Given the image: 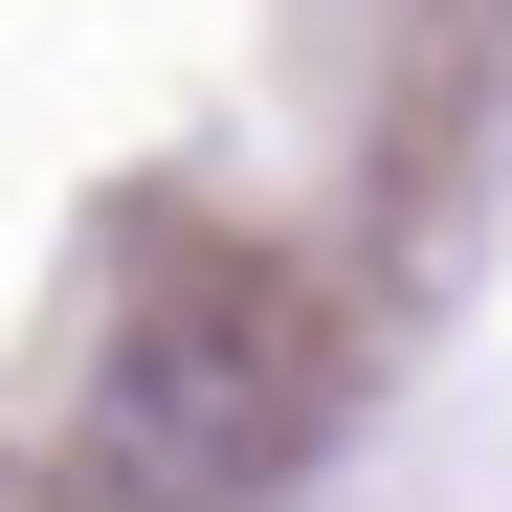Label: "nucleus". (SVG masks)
Returning <instances> with one entry per match:
<instances>
[{"label":"nucleus","instance_id":"nucleus-1","mask_svg":"<svg viewBox=\"0 0 512 512\" xmlns=\"http://www.w3.org/2000/svg\"><path fill=\"white\" fill-rule=\"evenodd\" d=\"M290 446H312V312L268 268L179 245L156 290H112V334H90V468L112 490L201 512V490H268Z\"/></svg>","mask_w":512,"mask_h":512}]
</instances>
